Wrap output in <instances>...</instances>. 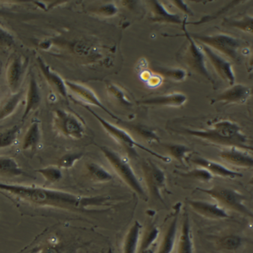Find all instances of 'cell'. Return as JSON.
<instances>
[{
	"label": "cell",
	"instance_id": "e0dca14e",
	"mask_svg": "<svg viewBox=\"0 0 253 253\" xmlns=\"http://www.w3.org/2000/svg\"><path fill=\"white\" fill-rule=\"evenodd\" d=\"M37 61L40 71L49 86L64 100L68 101V94H67V87L66 86L65 81H64L56 72L53 71L51 67L46 64L43 58L38 57Z\"/></svg>",
	"mask_w": 253,
	"mask_h": 253
},
{
	"label": "cell",
	"instance_id": "30bf717a",
	"mask_svg": "<svg viewBox=\"0 0 253 253\" xmlns=\"http://www.w3.org/2000/svg\"><path fill=\"white\" fill-rule=\"evenodd\" d=\"M185 37L188 41V47L185 55V62L187 65L196 74L204 78L208 82L214 84V80L208 71L206 64V56L201 48L196 44L190 34L185 31Z\"/></svg>",
	"mask_w": 253,
	"mask_h": 253
},
{
	"label": "cell",
	"instance_id": "b9f144b4",
	"mask_svg": "<svg viewBox=\"0 0 253 253\" xmlns=\"http://www.w3.org/2000/svg\"><path fill=\"white\" fill-rule=\"evenodd\" d=\"M148 83H149V85L151 86H157L158 84H160L161 83V78L159 76H155L153 77H149V79H148Z\"/></svg>",
	"mask_w": 253,
	"mask_h": 253
},
{
	"label": "cell",
	"instance_id": "ac0fdd59",
	"mask_svg": "<svg viewBox=\"0 0 253 253\" xmlns=\"http://www.w3.org/2000/svg\"><path fill=\"white\" fill-rule=\"evenodd\" d=\"M191 162L193 164L197 166L198 167L206 169L213 176H221V177L228 178V179H232L243 176V175L239 172L235 171V170L228 169L221 163L208 160V159L204 158V157H194V158L191 159Z\"/></svg>",
	"mask_w": 253,
	"mask_h": 253
},
{
	"label": "cell",
	"instance_id": "6da1fadb",
	"mask_svg": "<svg viewBox=\"0 0 253 253\" xmlns=\"http://www.w3.org/2000/svg\"><path fill=\"white\" fill-rule=\"evenodd\" d=\"M0 194L16 205L22 204L30 208L90 212L98 205L96 196L79 195L35 185L0 182Z\"/></svg>",
	"mask_w": 253,
	"mask_h": 253
},
{
	"label": "cell",
	"instance_id": "7402d4cb",
	"mask_svg": "<svg viewBox=\"0 0 253 253\" xmlns=\"http://www.w3.org/2000/svg\"><path fill=\"white\" fill-rule=\"evenodd\" d=\"M42 140V130L40 121L34 120L27 129L22 141V150L35 152Z\"/></svg>",
	"mask_w": 253,
	"mask_h": 253
},
{
	"label": "cell",
	"instance_id": "2e32d148",
	"mask_svg": "<svg viewBox=\"0 0 253 253\" xmlns=\"http://www.w3.org/2000/svg\"><path fill=\"white\" fill-rule=\"evenodd\" d=\"M181 203H178L174 208L173 216L170 223L167 224L164 231V236L158 247L156 253H172L176 245L177 238L178 223H179V214H180Z\"/></svg>",
	"mask_w": 253,
	"mask_h": 253
},
{
	"label": "cell",
	"instance_id": "7c38bea8",
	"mask_svg": "<svg viewBox=\"0 0 253 253\" xmlns=\"http://www.w3.org/2000/svg\"><path fill=\"white\" fill-rule=\"evenodd\" d=\"M66 86L67 89H70L73 93L77 95L82 101L85 102L87 104L92 105V106H97L100 108L101 110L104 111L106 114L109 115L110 118L119 122H122V119L116 116L113 112H110L108 109L103 105V103L100 101V98L96 95L95 92L90 89L88 86L81 84L76 83V82H70V81H65Z\"/></svg>",
	"mask_w": 253,
	"mask_h": 253
},
{
	"label": "cell",
	"instance_id": "4fadbf2b",
	"mask_svg": "<svg viewBox=\"0 0 253 253\" xmlns=\"http://www.w3.org/2000/svg\"><path fill=\"white\" fill-rule=\"evenodd\" d=\"M252 95V89L246 85L235 84L214 98L212 103H221L223 105L244 104Z\"/></svg>",
	"mask_w": 253,
	"mask_h": 253
},
{
	"label": "cell",
	"instance_id": "d590c367",
	"mask_svg": "<svg viewBox=\"0 0 253 253\" xmlns=\"http://www.w3.org/2000/svg\"><path fill=\"white\" fill-rule=\"evenodd\" d=\"M218 245L224 251H235L239 249L242 245V238L235 235H229L221 238Z\"/></svg>",
	"mask_w": 253,
	"mask_h": 253
},
{
	"label": "cell",
	"instance_id": "3957f363",
	"mask_svg": "<svg viewBox=\"0 0 253 253\" xmlns=\"http://www.w3.org/2000/svg\"><path fill=\"white\" fill-rule=\"evenodd\" d=\"M100 149L116 174L126 184L127 187L141 198L148 200L146 192L141 183L140 179L126 159L107 146H100Z\"/></svg>",
	"mask_w": 253,
	"mask_h": 253
},
{
	"label": "cell",
	"instance_id": "9a60e30c",
	"mask_svg": "<svg viewBox=\"0 0 253 253\" xmlns=\"http://www.w3.org/2000/svg\"><path fill=\"white\" fill-rule=\"evenodd\" d=\"M188 204L194 212L204 218L213 220L227 219L230 218V215L226 211L225 208L218 204L194 200H189Z\"/></svg>",
	"mask_w": 253,
	"mask_h": 253
},
{
	"label": "cell",
	"instance_id": "5bb4252c",
	"mask_svg": "<svg viewBox=\"0 0 253 253\" xmlns=\"http://www.w3.org/2000/svg\"><path fill=\"white\" fill-rule=\"evenodd\" d=\"M221 160L231 166L242 169H253V156L248 151L237 147L222 148L219 152Z\"/></svg>",
	"mask_w": 253,
	"mask_h": 253
},
{
	"label": "cell",
	"instance_id": "f546056e",
	"mask_svg": "<svg viewBox=\"0 0 253 253\" xmlns=\"http://www.w3.org/2000/svg\"><path fill=\"white\" fill-rule=\"evenodd\" d=\"M165 148L169 154L183 166H185V160L192 153L189 147L182 144H167Z\"/></svg>",
	"mask_w": 253,
	"mask_h": 253
},
{
	"label": "cell",
	"instance_id": "4dcf8cb0",
	"mask_svg": "<svg viewBox=\"0 0 253 253\" xmlns=\"http://www.w3.org/2000/svg\"><path fill=\"white\" fill-rule=\"evenodd\" d=\"M49 184H54L62 179V169L57 166H49L36 170Z\"/></svg>",
	"mask_w": 253,
	"mask_h": 253
},
{
	"label": "cell",
	"instance_id": "7bdbcfd3",
	"mask_svg": "<svg viewBox=\"0 0 253 253\" xmlns=\"http://www.w3.org/2000/svg\"><path fill=\"white\" fill-rule=\"evenodd\" d=\"M248 66H249L250 70H253V52L250 56L249 61H248Z\"/></svg>",
	"mask_w": 253,
	"mask_h": 253
},
{
	"label": "cell",
	"instance_id": "d6a6232c",
	"mask_svg": "<svg viewBox=\"0 0 253 253\" xmlns=\"http://www.w3.org/2000/svg\"><path fill=\"white\" fill-rule=\"evenodd\" d=\"M179 174L184 176V177L190 178V179H196V180L203 182H210L214 178L212 173H209L206 169L201 167L192 169V170L185 172V173H179Z\"/></svg>",
	"mask_w": 253,
	"mask_h": 253
},
{
	"label": "cell",
	"instance_id": "d6986e66",
	"mask_svg": "<svg viewBox=\"0 0 253 253\" xmlns=\"http://www.w3.org/2000/svg\"><path fill=\"white\" fill-rule=\"evenodd\" d=\"M25 108L22 121H25L28 116L34 111L37 110L42 101L41 90L37 83V79L34 75L31 74L30 77L29 84L25 97Z\"/></svg>",
	"mask_w": 253,
	"mask_h": 253
},
{
	"label": "cell",
	"instance_id": "1f68e13d",
	"mask_svg": "<svg viewBox=\"0 0 253 253\" xmlns=\"http://www.w3.org/2000/svg\"><path fill=\"white\" fill-rule=\"evenodd\" d=\"M159 236V230L155 226H151L146 233L144 235L141 242L140 246L139 247L138 253H147L151 249V246L153 245Z\"/></svg>",
	"mask_w": 253,
	"mask_h": 253
},
{
	"label": "cell",
	"instance_id": "8fae6325",
	"mask_svg": "<svg viewBox=\"0 0 253 253\" xmlns=\"http://www.w3.org/2000/svg\"><path fill=\"white\" fill-rule=\"evenodd\" d=\"M201 48L213 67L218 76L230 86L236 84V75L233 71L231 63L217 53L215 50L209 48L204 44H200Z\"/></svg>",
	"mask_w": 253,
	"mask_h": 253
},
{
	"label": "cell",
	"instance_id": "603a6c76",
	"mask_svg": "<svg viewBox=\"0 0 253 253\" xmlns=\"http://www.w3.org/2000/svg\"><path fill=\"white\" fill-rule=\"evenodd\" d=\"M0 176L6 178L25 177L32 178L22 169L19 163L13 157L0 156Z\"/></svg>",
	"mask_w": 253,
	"mask_h": 253
},
{
	"label": "cell",
	"instance_id": "e575fe53",
	"mask_svg": "<svg viewBox=\"0 0 253 253\" xmlns=\"http://www.w3.org/2000/svg\"><path fill=\"white\" fill-rule=\"evenodd\" d=\"M83 156L82 152L67 153L59 159L56 166L61 169H72L78 161L82 160Z\"/></svg>",
	"mask_w": 253,
	"mask_h": 253
},
{
	"label": "cell",
	"instance_id": "52a82bcc",
	"mask_svg": "<svg viewBox=\"0 0 253 253\" xmlns=\"http://www.w3.org/2000/svg\"><path fill=\"white\" fill-rule=\"evenodd\" d=\"M193 40L200 44H204L213 50L218 51L235 62H239V50L242 42L236 37L227 34H215V35H191Z\"/></svg>",
	"mask_w": 253,
	"mask_h": 253
},
{
	"label": "cell",
	"instance_id": "8992f818",
	"mask_svg": "<svg viewBox=\"0 0 253 253\" xmlns=\"http://www.w3.org/2000/svg\"><path fill=\"white\" fill-rule=\"evenodd\" d=\"M53 126L58 134L71 140H81L86 133L83 119L75 112L66 109L53 111Z\"/></svg>",
	"mask_w": 253,
	"mask_h": 253
},
{
	"label": "cell",
	"instance_id": "7a4b0ae2",
	"mask_svg": "<svg viewBox=\"0 0 253 253\" xmlns=\"http://www.w3.org/2000/svg\"><path fill=\"white\" fill-rule=\"evenodd\" d=\"M185 134L212 145L226 147H237L253 152V146L248 144V138L236 123L229 120L214 122L205 129H185Z\"/></svg>",
	"mask_w": 253,
	"mask_h": 253
},
{
	"label": "cell",
	"instance_id": "ba28073f",
	"mask_svg": "<svg viewBox=\"0 0 253 253\" xmlns=\"http://www.w3.org/2000/svg\"><path fill=\"white\" fill-rule=\"evenodd\" d=\"M29 60L19 52H13L9 57L6 65L5 79L10 94L20 92L24 77L28 70Z\"/></svg>",
	"mask_w": 253,
	"mask_h": 253
},
{
	"label": "cell",
	"instance_id": "9c48e42d",
	"mask_svg": "<svg viewBox=\"0 0 253 253\" xmlns=\"http://www.w3.org/2000/svg\"><path fill=\"white\" fill-rule=\"evenodd\" d=\"M142 170L151 195L164 203L163 193L167 191V178L164 170L149 159L142 162Z\"/></svg>",
	"mask_w": 253,
	"mask_h": 253
},
{
	"label": "cell",
	"instance_id": "ffe728a7",
	"mask_svg": "<svg viewBox=\"0 0 253 253\" xmlns=\"http://www.w3.org/2000/svg\"><path fill=\"white\" fill-rule=\"evenodd\" d=\"M188 101V97L185 94L180 92L167 94V95H158V96L152 97L147 98L139 102L140 104L147 105V106H175L179 107L183 106Z\"/></svg>",
	"mask_w": 253,
	"mask_h": 253
},
{
	"label": "cell",
	"instance_id": "f1b7e54d",
	"mask_svg": "<svg viewBox=\"0 0 253 253\" xmlns=\"http://www.w3.org/2000/svg\"><path fill=\"white\" fill-rule=\"evenodd\" d=\"M21 131V126L15 125L0 132V149L10 147L16 143Z\"/></svg>",
	"mask_w": 253,
	"mask_h": 253
},
{
	"label": "cell",
	"instance_id": "f35d334b",
	"mask_svg": "<svg viewBox=\"0 0 253 253\" xmlns=\"http://www.w3.org/2000/svg\"><path fill=\"white\" fill-rule=\"evenodd\" d=\"M107 90L112 96L116 98L117 101L120 102L122 104L125 105L127 106H132L131 102L129 100V98H127L125 92L119 86L113 84H109L108 86H107Z\"/></svg>",
	"mask_w": 253,
	"mask_h": 253
},
{
	"label": "cell",
	"instance_id": "5b68a950",
	"mask_svg": "<svg viewBox=\"0 0 253 253\" xmlns=\"http://www.w3.org/2000/svg\"><path fill=\"white\" fill-rule=\"evenodd\" d=\"M196 191L209 196L224 208L253 218V212L245 204L246 197L236 190L215 185L209 188H196Z\"/></svg>",
	"mask_w": 253,
	"mask_h": 253
},
{
	"label": "cell",
	"instance_id": "4316f807",
	"mask_svg": "<svg viewBox=\"0 0 253 253\" xmlns=\"http://www.w3.org/2000/svg\"><path fill=\"white\" fill-rule=\"evenodd\" d=\"M24 91L16 94H10L0 104V122L11 116L17 109L19 103L23 97Z\"/></svg>",
	"mask_w": 253,
	"mask_h": 253
},
{
	"label": "cell",
	"instance_id": "277c9868",
	"mask_svg": "<svg viewBox=\"0 0 253 253\" xmlns=\"http://www.w3.org/2000/svg\"><path fill=\"white\" fill-rule=\"evenodd\" d=\"M85 108L97 120V121L100 123V125L104 128V131L110 137H113L117 143L122 145L127 151L131 152L133 155L136 154V149H135L137 148V149H141V150L144 151V152L148 153V154L152 155V157H156L157 159L162 160L164 163H170V157L161 155V154H158V153L153 152V151L151 150L148 148L145 147L143 145L136 142L134 138L127 132L126 130L123 129V128H120V127L116 126L113 125L111 123L106 121L102 117L100 116V115H98L97 112H94V110H92L88 106H85Z\"/></svg>",
	"mask_w": 253,
	"mask_h": 253
},
{
	"label": "cell",
	"instance_id": "44dd1931",
	"mask_svg": "<svg viewBox=\"0 0 253 253\" xmlns=\"http://www.w3.org/2000/svg\"><path fill=\"white\" fill-rule=\"evenodd\" d=\"M176 253H194L191 225L188 212L184 214Z\"/></svg>",
	"mask_w": 253,
	"mask_h": 253
},
{
	"label": "cell",
	"instance_id": "484cf974",
	"mask_svg": "<svg viewBox=\"0 0 253 253\" xmlns=\"http://www.w3.org/2000/svg\"><path fill=\"white\" fill-rule=\"evenodd\" d=\"M87 171L90 179L97 183H105L113 180V176L104 166L94 162L86 164Z\"/></svg>",
	"mask_w": 253,
	"mask_h": 253
},
{
	"label": "cell",
	"instance_id": "60d3db41",
	"mask_svg": "<svg viewBox=\"0 0 253 253\" xmlns=\"http://www.w3.org/2000/svg\"><path fill=\"white\" fill-rule=\"evenodd\" d=\"M173 4H175V6L178 7L179 10H182L184 13H186L188 15H193V12L190 10V7H188V4H185L184 1H172Z\"/></svg>",
	"mask_w": 253,
	"mask_h": 253
},
{
	"label": "cell",
	"instance_id": "cb8c5ba5",
	"mask_svg": "<svg viewBox=\"0 0 253 253\" xmlns=\"http://www.w3.org/2000/svg\"><path fill=\"white\" fill-rule=\"evenodd\" d=\"M142 225L136 221L127 231L123 244V253H138Z\"/></svg>",
	"mask_w": 253,
	"mask_h": 253
},
{
	"label": "cell",
	"instance_id": "d4e9b609",
	"mask_svg": "<svg viewBox=\"0 0 253 253\" xmlns=\"http://www.w3.org/2000/svg\"><path fill=\"white\" fill-rule=\"evenodd\" d=\"M151 3H152V18L155 22L175 24V25H181L183 22L180 16L169 13L167 9L159 1H152Z\"/></svg>",
	"mask_w": 253,
	"mask_h": 253
},
{
	"label": "cell",
	"instance_id": "8d00e7d4",
	"mask_svg": "<svg viewBox=\"0 0 253 253\" xmlns=\"http://www.w3.org/2000/svg\"><path fill=\"white\" fill-rule=\"evenodd\" d=\"M157 73L160 74V76L169 78L176 82H183L188 75L187 72L182 69L164 68V67L157 69Z\"/></svg>",
	"mask_w": 253,
	"mask_h": 253
},
{
	"label": "cell",
	"instance_id": "74e56055",
	"mask_svg": "<svg viewBox=\"0 0 253 253\" xmlns=\"http://www.w3.org/2000/svg\"><path fill=\"white\" fill-rule=\"evenodd\" d=\"M14 45L13 36L6 28L0 25V51L6 52L10 50Z\"/></svg>",
	"mask_w": 253,
	"mask_h": 253
},
{
	"label": "cell",
	"instance_id": "ee69618b",
	"mask_svg": "<svg viewBox=\"0 0 253 253\" xmlns=\"http://www.w3.org/2000/svg\"><path fill=\"white\" fill-rule=\"evenodd\" d=\"M248 185H253V175L252 176H251L250 180L248 181Z\"/></svg>",
	"mask_w": 253,
	"mask_h": 253
},
{
	"label": "cell",
	"instance_id": "ab89813d",
	"mask_svg": "<svg viewBox=\"0 0 253 253\" xmlns=\"http://www.w3.org/2000/svg\"><path fill=\"white\" fill-rule=\"evenodd\" d=\"M97 13L106 17H111L115 16L118 13V9L116 6L113 4H107L101 6L97 10Z\"/></svg>",
	"mask_w": 253,
	"mask_h": 253
},
{
	"label": "cell",
	"instance_id": "836d02e7",
	"mask_svg": "<svg viewBox=\"0 0 253 253\" xmlns=\"http://www.w3.org/2000/svg\"><path fill=\"white\" fill-rule=\"evenodd\" d=\"M129 127L148 143H159V137H158L156 133L151 128L141 125H133L130 126Z\"/></svg>",
	"mask_w": 253,
	"mask_h": 253
},
{
	"label": "cell",
	"instance_id": "83f0119b",
	"mask_svg": "<svg viewBox=\"0 0 253 253\" xmlns=\"http://www.w3.org/2000/svg\"><path fill=\"white\" fill-rule=\"evenodd\" d=\"M223 25L253 35V16L245 15L237 19H225Z\"/></svg>",
	"mask_w": 253,
	"mask_h": 253
},
{
	"label": "cell",
	"instance_id": "f6af8a7d",
	"mask_svg": "<svg viewBox=\"0 0 253 253\" xmlns=\"http://www.w3.org/2000/svg\"><path fill=\"white\" fill-rule=\"evenodd\" d=\"M147 253H154V250L153 249H151L150 251H148Z\"/></svg>",
	"mask_w": 253,
	"mask_h": 253
}]
</instances>
